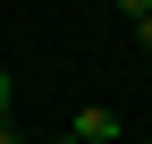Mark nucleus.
Instances as JSON below:
<instances>
[{
  "instance_id": "nucleus-5",
  "label": "nucleus",
  "mask_w": 152,
  "mask_h": 144,
  "mask_svg": "<svg viewBox=\"0 0 152 144\" xmlns=\"http://www.w3.org/2000/svg\"><path fill=\"white\" fill-rule=\"evenodd\" d=\"M0 144H26V136H17V127H9V119H0Z\"/></svg>"
},
{
  "instance_id": "nucleus-6",
  "label": "nucleus",
  "mask_w": 152,
  "mask_h": 144,
  "mask_svg": "<svg viewBox=\"0 0 152 144\" xmlns=\"http://www.w3.org/2000/svg\"><path fill=\"white\" fill-rule=\"evenodd\" d=\"M59 144H76V136H59Z\"/></svg>"
},
{
  "instance_id": "nucleus-3",
  "label": "nucleus",
  "mask_w": 152,
  "mask_h": 144,
  "mask_svg": "<svg viewBox=\"0 0 152 144\" xmlns=\"http://www.w3.org/2000/svg\"><path fill=\"white\" fill-rule=\"evenodd\" d=\"M118 9H127V17H152V0H118Z\"/></svg>"
},
{
  "instance_id": "nucleus-1",
  "label": "nucleus",
  "mask_w": 152,
  "mask_h": 144,
  "mask_svg": "<svg viewBox=\"0 0 152 144\" xmlns=\"http://www.w3.org/2000/svg\"><path fill=\"white\" fill-rule=\"evenodd\" d=\"M110 136H118V110H102V102L76 110V144H110Z\"/></svg>"
},
{
  "instance_id": "nucleus-2",
  "label": "nucleus",
  "mask_w": 152,
  "mask_h": 144,
  "mask_svg": "<svg viewBox=\"0 0 152 144\" xmlns=\"http://www.w3.org/2000/svg\"><path fill=\"white\" fill-rule=\"evenodd\" d=\"M9 93H17V76H9V68H0V119H9Z\"/></svg>"
},
{
  "instance_id": "nucleus-4",
  "label": "nucleus",
  "mask_w": 152,
  "mask_h": 144,
  "mask_svg": "<svg viewBox=\"0 0 152 144\" xmlns=\"http://www.w3.org/2000/svg\"><path fill=\"white\" fill-rule=\"evenodd\" d=\"M135 43H144V51H152V17H135Z\"/></svg>"
}]
</instances>
